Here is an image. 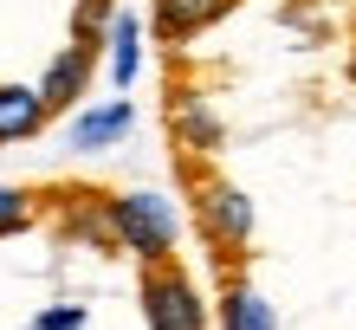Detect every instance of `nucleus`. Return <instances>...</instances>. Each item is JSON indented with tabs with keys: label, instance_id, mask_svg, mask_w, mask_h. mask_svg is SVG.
Instances as JSON below:
<instances>
[{
	"label": "nucleus",
	"instance_id": "f257e3e1",
	"mask_svg": "<svg viewBox=\"0 0 356 330\" xmlns=\"http://www.w3.org/2000/svg\"><path fill=\"white\" fill-rule=\"evenodd\" d=\"M111 233H117V253H130L136 265H169L181 253V208L156 188H117Z\"/></svg>",
	"mask_w": 356,
	"mask_h": 330
},
{
	"label": "nucleus",
	"instance_id": "f03ea898",
	"mask_svg": "<svg viewBox=\"0 0 356 330\" xmlns=\"http://www.w3.org/2000/svg\"><path fill=\"white\" fill-rule=\"evenodd\" d=\"M188 195H195V226H201V240L214 246V259L240 265V253L253 246V201H246V188L214 175V169H195L188 175Z\"/></svg>",
	"mask_w": 356,
	"mask_h": 330
},
{
	"label": "nucleus",
	"instance_id": "7ed1b4c3",
	"mask_svg": "<svg viewBox=\"0 0 356 330\" xmlns=\"http://www.w3.org/2000/svg\"><path fill=\"white\" fill-rule=\"evenodd\" d=\"M136 304H143V330H214V304L201 298V285L181 259L143 265Z\"/></svg>",
	"mask_w": 356,
	"mask_h": 330
},
{
	"label": "nucleus",
	"instance_id": "20e7f679",
	"mask_svg": "<svg viewBox=\"0 0 356 330\" xmlns=\"http://www.w3.org/2000/svg\"><path fill=\"white\" fill-rule=\"evenodd\" d=\"M169 123H175L181 156H195V162L220 156L227 123H220V110H214V97H207V91H195V85H175V91H169Z\"/></svg>",
	"mask_w": 356,
	"mask_h": 330
},
{
	"label": "nucleus",
	"instance_id": "39448f33",
	"mask_svg": "<svg viewBox=\"0 0 356 330\" xmlns=\"http://www.w3.org/2000/svg\"><path fill=\"white\" fill-rule=\"evenodd\" d=\"M52 201V226L65 240H85L97 246V253H117V233H111V195H97V188H58L46 195Z\"/></svg>",
	"mask_w": 356,
	"mask_h": 330
},
{
	"label": "nucleus",
	"instance_id": "423d86ee",
	"mask_svg": "<svg viewBox=\"0 0 356 330\" xmlns=\"http://www.w3.org/2000/svg\"><path fill=\"white\" fill-rule=\"evenodd\" d=\"M214 330H279V311L240 265H220V298H214Z\"/></svg>",
	"mask_w": 356,
	"mask_h": 330
},
{
	"label": "nucleus",
	"instance_id": "0eeeda50",
	"mask_svg": "<svg viewBox=\"0 0 356 330\" xmlns=\"http://www.w3.org/2000/svg\"><path fill=\"white\" fill-rule=\"evenodd\" d=\"M91 72H97V39H72V46L46 65L39 97L52 104V117H58V110H78V97L91 91Z\"/></svg>",
	"mask_w": 356,
	"mask_h": 330
},
{
	"label": "nucleus",
	"instance_id": "6e6552de",
	"mask_svg": "<svg viewBox=\"0 0 356 330\" xmlns=\"http://www.w3.org/2000/svg\"><path fill=\"white\" fill-rule=\"evenodd\" d=\"M130 130H136V104H130L123 91L111 97V104H85V110H72V149H85V156L117 149Z\"/></svg>",
	"mask_w": 356,
	"mask_h": 330
},
{
	"label": "nucleus",
	"instance_id": "1a4fd4ad",
	"mask_svg": "<svg viewBox=\"0 0 356 330\" xmlns=\"http://www.w3.org/2000/svg\"><path fill=\"white\" fill-rule=\"evenodd\" d=\"M234 7L240 0H149V26H156V39H169V46H188V39H201Z\"/></svg>",
	"mask_w": 356,
	"mask_h": 330
},
{
	"label": "nucleus",
	"instance_id": "9d476101",
	"mask_svg": "<svg viewBox=\"0 0 356 330\" xmlns=\"http://www.w3.org/2000/svg\"><path fill=\"white\" fill-rule=\"evenodd\" d=\"M46 123H52V104L39 97V85H0V149L33 142Z\"/></svg>",
	"mask_w": 356,
	"mask_h": 330
},
{
	"label": "nucleus",
	"instance_id": "9b49d317",
	"mask_svg": "<svg viewBox=\"0 0 356 330\" xmlns=\"http://www.w3.org/2000/svg\"><path fill=\"white\" fill-rule=\"evenodd\" d=\"M104 65H111V85L117 91H130L136 78H143V19L123 13V7L111 19V33H104Z\"/></svg>",
	"mask_w": 356,
	"mask_h": 330
},
{
	"label": "nucleus",
	"instance_id": "f8f14e48",
	"mask_svg": "<svg viewBox=\"0 0 356 330\" xmlns=\"http://www.w3.org/2000/svg\"><path fill=\"white\" fill-rule=\"evenodd\" d=\"M39 195L33 188H13V181H0V240H19V233H33L39 226Z\"/></svg>",
	"mask_w": 356,
	"mask_h": 330
},
{
	"label": "nucleus",
	"instance_id": "ddd939ff",
	"mask_svg": "<svg viewBox=\"0 0 356 330\" xmlns=\"http://www.w3.org/2000/svg\"><path fill=\"white\" fill-rule=\"evenodd\" d=\"M111 19H117V0H78V13H72V39H97V46H104Z\"/></svg>",
	"mask_w": 356,
	"mask_h": 330
},
{
	"label": "nucleus",
	"instance_id": "4468645a",
	"mask_svg": "<svg viewBox=\"0 0 356 330\" xmlns=\"http://www.w3.org/2000/svg\"><path fill=\"white\" fill-rule=\"evenodd\" d=\"M91 311L85 304H46V311H33V330H85Z\"/></svg>",
	"mask_w": 356,
	"mask_h": 330
},
{
	"label": "nucleus",
	"instance_id": "2eb2a0df",
	"mask_svg": "<svg viewBox=\"0 0 356 330\" xmlns=\"http://www.w3.org/2000/svg\"><path fill=\"white\" fill-rule=\"evenodd\" d=\"M350 91H356V39H350Z\"/></svg>",
	"mask_w": 356,
	"mask_h": 330
}]
</instances>
